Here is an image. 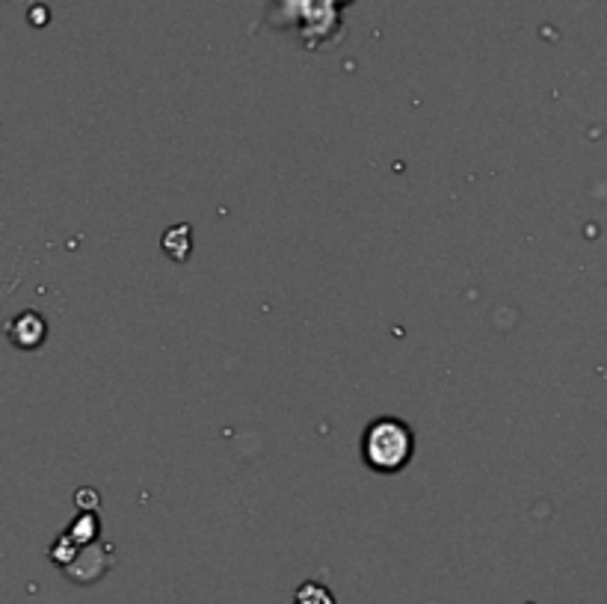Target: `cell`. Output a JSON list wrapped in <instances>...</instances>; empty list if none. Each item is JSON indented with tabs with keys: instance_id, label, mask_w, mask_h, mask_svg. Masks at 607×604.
<instances>
[{
	"instance_id": "cell-1",
	"label": "cell",
	"mask_w": 607,
	"mask_h": 604,
	"mask_svg": "<svg viewBox=\"0 0 607 604\" xmlns=\"http://www.w3.org/2000/svg\"><path fill=\"white\" fill-rule=\"evenodd\" d=\"M415 453L412 426L395 415L374 417L361 433V460L377 474H397Z\"/></svg>"
},
{
	"instance_id": "cell-2",
	"label": "cell",
	"mask_w": 607,
	"mask_h": 604,
	"mask_svg": "<svg viewBox=\"0 0 607 604\" xmlns=\"http://www.w3.org/2000/svg\"><path fill=\"white\" fill-rule=\"evenodd\" d=\"M7 338L18 350L33 353L48 341V320L39 311H18L16 318L7 323Z\"/></svg>"
},
{
	"instance_id": "cell-3",
	"label": "cell",
	"mask_w": 607,
	"mask_h": 604,
	"mask_svg": "<svg viewBox=\"0 0 607 604\" xmlns=\"http://www.w3.org/2000/svg\"><path fill=\"white\" fill-rule=\"evenodd\" d=\"M163 249L169 252V258H176V261H185V258L190 255V249H193L190 225H176V229H169L167 238H163Z\"/></svg>"
},
{
	"instance_id": "cell-4",
	"label": "cell",
	"mask_w": 607,
	"mask_h": 604,
	"mask_svg": "<svg viewBox=\"0 0 607 604\" xmlns=\"http://www.w3.org/2000/svg\"><path fill=\"white\" fill-rule=\"evenodd\" d=\"M69 536L78 542V545H89V542H96V536H98V519H96V515H92V513L78 515V522L69 527Z\"/></svg>"
},
{
	"instance_id": "cell-5",
	"label": "cell",
	"mask_w": 607,
	"mask_h": 604,
	"mask_svg": "<svg viewBox=\"0 0 607 604\" xmlns=\"http://www.w3.org/2000/svg\"><path fill=\"white\" fill-rule=\"evenodd\" d=\"M297 604H335V595L324 584H302L297 590Z\"/></svg>"
}]
</instances>
